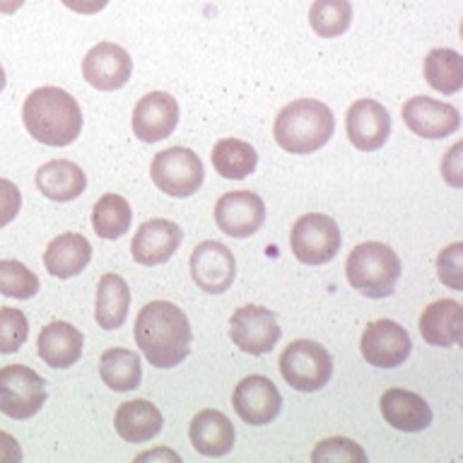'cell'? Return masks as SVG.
Listing matches in <instances>:
<instances>
[{"instance_id": "obj_21", "label": "cell", "mask_w": 463, "mask_h": 463, "mask_svg": "<svg viewBox=\"0 0 463 463\" xmlns=\"http://www.w3.org/2000/svg\"><path fill=\"white\" fill-rule=\"evenodd\" d=\"M90 260H92V244L75 232H65L56 237L43 251V266L58 280L80 275Z\"/></svg>"}, {"instance_id": "obj_42", "label": "cell", "mask_w": 463, "mask_h": 463, "mask_svg": "<svg viewBox=\"0 0 463 463\" xmlns=\"http://www.w3.org/2000/svg\"><path fill=\"white\" fill-rule=\"evenodd\" d=\"M5 82H7L5 71H3V65H0V92H3V90H5Z\"/></svg>"}, {"instance_id": "obj_15", "label": "cell", "mask_w": 463, "mask_h": 463, "mask_svg": "<svg viewBox=\"0 0 463 463\" xmlns=\"http://www.w3.org/2000/svg\"><path fill=\"white\" fill-rule=\"evenodd\" d=\"M403 121L415 136L427 137V140L454 136L456 130L461 128L458 109L432 97H411L405 101Z\"/></svg>"}, {"instance_id": "obj_39", "label": "cell", "mask_w": 463, "mask_h": 463, "mask_svg": "<svg viewBox=\"0 0 463 463\" xmlns=\"http://www.w3.org/2000/svg\"><path fill=\"white\" fill-rule=\"evenodd\" d=\"M68 10L80 14H97L109 5V0H61Z\"/></svg>"}, {"instance_id": "obj_9", "label": "cell", "mask_w": 463, "mask_h": 463, "mask_svg": "<svg viewBox=\"0 0 463 463\" xmlns=\"http://www.w3.org/2000/svg\"><path fill=\"white\" fill-rule=\"evenodd\" d=\"M282 331L270 309L246 304L232 314L230 338L246 354H268L278 345Z\"/></svg>"}, {"instance_id": "obj_28", "label": "cell", "mask_w": 463, "mask_h": 463, "mask_svg": "<svg viewBox=\"0 0 463 463\" xmlns=\"http://www.w3.org/2000/svg\"><path fill=\"white\" fill-rule=\"evenodd\" d=\"M427 85L441 94L463 90V58L454 49H432L425 58Z\"/></svg>"}, {"instance_id": "obj_4", "label": "cell", "mask_w": 463, "mask_h": 463, "mask_svg": "<svg viewBox=\"0 0 463 463\" xmlns=\"http://www.w3.org/2000/svg\"><path fill=\"white\" fill-rule=\"evenodd\" d=\"M347 282L369 299L393 295L401 278V259L391 246L382 241H364L354 246L345 260Z\"/></svg>"}, {"instance_id": "obj_41", "label": "cell", "mask_w": 463, "mask_h": 463, "mask_svg": "<svg viewBox=\"0 0 463 463\" xmlns=\"http://www.w3.org/2000/svg\"><path fill=\"white\" fill-rule=\"evenodd\" d=\"M24 5V0H0V14H14Z\"/></svg>"}, {"instance_id": "obj_2", "label": "cell", "mask_w": 463, "mask_h": 463, "mask_svg": "<svg viewBox=\"0 0 463 463\" xmlns=\"http://www.w3.org/2000/svg\"><path fill=\"white\" fill-rule=\"evenodd\" d=\"M22 121L34 140L49 147H65L78 140L82 111L78 99L61 87H39L24 99Z\"/></svg>"}, {"instance_id": "obj_11", "label": "cell", "mask_w": 463, "mask_h": 463, "mask_svg": "<svg viewBox=\"0 0 463 463\" xmlns=\"http://www.w3.org/2000/svg\"><path fill=\"white\" fill-rule=\"evenodd\" d=\"M232 405L246 425H268L280 415L282 396L268 376L251 374L237 383Z\"/></svg>"}, {"instance_id": "obj_29", "label": "cell", "mask_w": 463, "mask_h": 463, "mask_svg": "<svg viewBox=\"0 0 463 463\" xmlns=\"http://www.w3.org/2000/svg\"><path fill=\"white\" fill-rule=\"evenodd\" d=\"M213 166L224 179H246L259 165V155L251 145L237 137H224L213 147Z\"/></svg>"}, {"instance_id": "obj_13", "label": "cell", "mask_w": 463, "mask_h": 463, "mask_svg": "<svg viewBox=\"0 0 463 463\" xmlns=\"http://www.w3.org/2000/svg\"><path fill=\"white\" fill-rule=\"evenodd\" d=\"M237 275V260L220 241H201L191 253V278L203 292L222 295Z\"/></svg>"}, {"instance_id": "obj_40", "label": "cell", "mask_w": 463, "mask_h": 463, "mask_svg": "<svg viewBox=\"0 0 463 463\" xmlns=\"http://www.w3.org/2000/svg\"><path fill=\"white\" fill-rule=\"evenodd\" d=\"M169 461V463H179L181 456L169 451V449H157V451H145V454L137 456V461Z\"/></svg>"}, {"instance_id": "obj_1", "label": "cell", "mask_w": 463, "mask_h": 463, "mask_svg": "<svg viewBox=\"0 0 463 463\" xmlns=\"http://www.w3.org/2000/svg\"><path fill=\"white\" fill-rule=\"evenodd\" d=\"M136 343L152 367L172 369L191 353V324L172 302L145 304L136 318Z\"/></svg>"}, {"instance_id": "obj_12", "label": "cell", "mask_w": 463, "mask_h": 463, "mask_svg": "<svg viewBox=\"0 0 463 463\" xmlns=\"http://www.w3.org/2000/svg\"><path fill=\"white\" fill-rule=\"evenodd\" d=\"M215 222L234 239L253 237L266 222V203L251 191H230L217 201Z\"/></svg>"}, {"instance_id": "obj_7", "label": "cell", "mask_w": 463, "mask_h": 463, "mask_svg": "<svg viewBox=\"0 0 463 463\" xmlns=\"http://www.w3.org/2000/svg\"><path fill=\"white\" fill-rule=\"evenodd\" d=\"M46 403V382L24 364L0 369V412L13 420H29Z\"/></svg>"}, {"instance_id": "obj_34", "label": "cell", "mask_w": 463, "mask_h": 463, "mask_svg": "<svg viewBox=\"0 0 463 463\" xmlns=\"http://www.w3.org/2000/svg\"><path fill=\"white\" fill-rule=\"evenodd\" d=\"M29 335V321L22 309H0V353H17Z\"/></svg>"}, {"instance_id": "obj_17", "label": "cell", "mask_w": 463, "mask_h": 463, "mask_svg": "<svg viewBox=\"0 0 463 463\" xmlns=\"http://www.w3.org/2000/svg\"><path fill=\"white\" fill-rule=\"evenodd\" d=\"M133 133L143 143H159L174 133L179 123V104L172 94L150 92L136 104L133 111Z\"/></svg>"}, {"instance_id": "obj_30", "label": "cell", "mask_w": 463, "mask_h": 463, "mask_svg": "<svg viewBox=\"0 0 463 463\" xmlns=\"http://www.w3.org/2000/svg\"><path fill=\"white\" fill-rule=\"evenodd\" d=\"M133 210L118 194L101 195L92 208V227L101 239H118L130 230Z\"/></svg>"}, {"instance_id": "obj_23", "label": "cell", "mask_w": 463, "mask_h": 463, "mask_svg": "<svg viewBox=\"0 0 463 463\" xmlns=\"http://www.w3.org/2000/svg\"><path fill=\"white\" fill-rule=\"evenodd\" d=\"M420 335L437 347H449L463 340V309L454 299L430 304L420 317Z\"/></svg>"}, {"instance_id": "obj_25", "label": "cell", "mask_w": 463, "mask_h": 463, "mask_svg": "<svg viewBox=\"0 0 463 463\" xmlns=\"http://www.w3.org/2000/svg\"><path fill=\"white\" fill-rule=\"evenodd\" d=\"M116 432L123 441L130 444H143V441L155 439L162 432V412L150 403V401H128V403L118 405L114 418Z\"/></svg>"}, {"instance_id": "obj_32", "label": "cell", "mask_w": 463, "mask_h": 463, "mask_svg": "<svg viewBox=\"0 0 463 463\" xmlns=\"http://www.w3.org/2000/svg\"><path fill=\"white\" fill-rule=\"evenodd\" d=\"M39 278L14 259L0 260V295L10 299H32L39 292Z\"/></svg>"}, {"instance_id": "obj_3", "label": "cell", "mask_w": 463, "mask_h": 463, "mask_svg": "<svg viewBox=\"0 0 463 463\" xmlns=\"http://www.w3.org/2000/svg\"><path fill=\"white\" fill-rule=\"evenodd\" d=\"M335 118L324 101L297 99L275 118V143L289 155H311L333 137Z\"/></svg>"}, {"instance_id": "obj_31", "label": "cell", "mask_w": 463, "mask_h": 463, "mask_svg": "<svg viewBox=\"0 0 463 463\" xmlns=\"http://www.w3.org/2000/svg\"><path fill=\"white\" fill-rule=\"evenodd\" d=\"M353 22V5L347 0H314L309 10V24L321 39H335L345 34Z\"/></svg>"}, {"instance_id": "obj_36", "label": "cell", "mask_w": 463, "mask_h": 463, "mask_svg": "<svg viewBox=\"0 0 463 463\" xmlns=\"http://www.w3.org/2000/svg\"><path fill=\"white\" fill-rule=\"evenodd\" d=\"M22 208V194L20 188L14 186L13 181L0 179V230L10 224L17 217Z\"/></svg>"}, {"instance_id": "obj_6", "label": "cell", "mask_w": 463, "mask_h": 463, "mask_svg": "<svg viewBox=\"0 0 463 463\" xmlns=\"http://www.w3.org/2000/svg\"><path fill=\"white\" fill-rule=\"evenodd\" d=\"M150 176L155 186L174 198H188L203 186L205 172L203 162L188 147H169L155 155L150 165Z\"/></svg>"}, {"instance_id": "obj_27", "label": "cell", "mask_w": 463, "mask_h": 463, "mask_svg": "<svg viewBox=\"0 0 463 463\" xmlns=\"http://www.w3.org/2000/svg\"><path fill=\"white\" fill-rule=\"evenodd\" d=\"M101 382L114 391H133L140 386L143 379V367L140 357L133 350L123 347H109L99 360Z\"/></svg>"}, {"instance_id": "obj_19", "label": "cell", "mask_w": 463, "mask_h": 463, "mask_svg": "<svg viewBox=\"0 0 463 463\" xmlns=\"http://www.w3.org/2000/svg\"><path fill=\"white\" fill-rule=\"evenodd\" d=\"M383 420L401 432H422L432 422V408L418 393L405 389H389L379 401Z\"/></svg>"}, {"instance_id": "obj_14", "label": "cell", "mask_w": 463, "mask_h": 463, "mask_svg": "<svg viewBox=\"0 0 463 463\" xmlns=\"http://www.w3.org/2000/svg\"><path fill=\"white\" fill-rule=\"evenodd\" d=\"M130 72H133V61H130L128 51L111 42L92 46L82 61V75L99 92L121 90L130 80Z\"/></svg>"}, {"instance_id": "obj_35", "label": "cell", "mask_w": 463, "mask_h": 463, "mask_svg": "<svg viewBox=\"0 0 463 463\" xmlns=\"http://www.w3.org/2000/svg\"><path fill=\"white\" fill-rule=\"evenodd\" d=\"M437 270H439V280L449 285L451 289H463V244L447 246L444 251L437 256Z\"/></svg>"}, {"instance_id": "obj_37", "label": "cell", "mask_w": 463, "mask_h": 463, "mask_svg": "<svg viewBox=\"0 0 463 463\" xmlns=\"http://www.w3.org/2000/svg\"><path fill=\"white\" fill-rule=\"evenodd\" d=\"M461 150H463V145L461 143H456L454 147H451V152L447 155V159L441 162V174H444V179L451 184V186H461L463 179H461Z\"/></svg>"}, {"instance_id": "obj_5", "label": "cell", "mask_w": 463, "mask_h": 463, "mask_svg": "<svg viewBox=\"0 0 463 463\" xmlns=\"http://www.w3.org/2000/svg\"><path fill=\"white\" fill-rule=\"evenodd\" d=\"M280 374L295 391L311 393L331 382L333 360L317 340H295L282 350Z\"/></svg>"}, {"instance_id": "obj_16", "label": "cell", "mask_w": 463, "mask_h": 463, "mask_svg": "<svg viewBox=\"0 0 463 463\" xmlns=\"http://www.w3.org/2000/svg\"><path fill=\"white\" fill-rule=\"evenodd\" d=\"M345 133L357 150H379L391 136L389 111L374 99H357L353 107L347 109Z\"/></svg>"}, {"instance_id": "obj_26", "label": "cell", "mask_w": 463, "mask_h": 463, "mask_svg": "<svg viewBox=\"0 0 463 463\" xmlns=\"http://www.w3.org/2000/svg\"><path fill=\"white\" fill-rule=\"evenodd\" d=\"M130 307L128 282L121 275L107 273L97 285V304H94V318L104 331L121 328Z\"/></svg>"}, {"instance_id": "obj_8", "label": "cell", "mask_w": 463, "mask_h": 463, "mask_svg": "<svg viewBox=\"0 0 463 463\" xmlns=\"http://www.w3.org/2000/svg\"><path fill=\"white\" fill-rule=\"evenodd\" d=\"M289 244L297 260L307 266H324L340 251L338 224L328 215H318V213L302 215L292 227Z\"/></svg>"}, {"instance_id": "obj_10", "label": "cell", "mask_w": 463, "mask_h": 463, "mask_svg": "<svg viewBox=\"0 0 463 463\" xmlns=\"http://www.w3.org/2000/svg\"><path fill=\"white\" fill-rule=\"evenodd\" d=\"M362 357L379 369L401 367L412 353V340L403 326L391 321V318H379L369 324L362 333L360 340Z\"/></svg>"}, {"instance_id": "obj_33", "label": "cell", "mask_w": 463, "mask_h": 463, "mask_svg": "<svg viewBox=\"0 0 463 463\" xmlns=\"http://www.w3.org/2000/svg\"><path fill=\"white\" fill-rule=\"evenodd\" d=\"M311 461L314 463H364L367 461V454L362 451L360 444H354L353 439H345V437H331V439L321 441L314 454H311Z\"/></svg>"}, {"instance_id": "obj_38", "label": "cell", "mask_w": 463, "mask_h": 463, "mask_svg": "<svg viewBox=\"0 0 463 463\" xmlns=\"http://www.w3.org/2000/svg\"><path fill=\"white\" fill-rule=\"evenodd\" d=\"M22 447L13 434L0 432V463H20Z\"/></svg>"}, {"instance_id": "obj_22", "label": "cell", "mask_w": 463, "mask_h": 463, "mask_svg": "<svg viewBox=\"0 0 463 463\" xmlns=\"http://www.w3.org/2000/svg\"><path fill=\"white\" fill-rule=\"evenodd\" d=\"M36 188L49 201L68 203L85 194L87 176L71 159H51L36 172Z\"/></svg>"}, {"instance_id": "obj_18", "label": "cell", "mask_w": 463, "mask_h": 463, "mask_svg": "<svg viewBox=\"0 0 463 463\" xmlns=\"http://www.w3.org/2000/svg\"><path fill=\"white\" fill-rule=\"evenodd\" d=\"M184 241V232L172 220H147L137 227L136 237L130 241V253L140 266H159L172 259Z\"/></svg>"}, {"instance_id": "obj_20", "label": "cell", "mask_w": 463, "mask_h": 463, "mask_svg": "<svg viewBox=\"0 0 463 463\" xmlns=\"http://www.w3.org/2000/svg\"><path fill=\"white\" fill-rule=\"evenodd\" d=\"M36 354L51 369H68L82 357V333L72 324L53 321L36 338Z\"/></svg>"}, {"instance_id": "obj_24", "label": "cell", "mask_w": 463, "mask_h": 463, "mask_svg": "<svg viewBox=\"0 0 463 463\" xmlns=\"http://www.w3.org/2000/svg\"><path fill=\"white\" fill-rule=\"evenodd\" d=\"M191 444L198 454L213 456H227L234 447V425L230 418L220 411H201L191 422Z\"/></svg>"}]
</instances>
